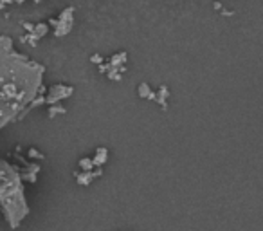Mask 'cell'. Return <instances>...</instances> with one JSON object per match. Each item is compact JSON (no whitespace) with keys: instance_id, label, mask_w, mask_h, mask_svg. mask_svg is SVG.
I'll return each instance as SVG.
<instances>
[{"instance_id":"obj_1","label":"cell","mask_w":263,"mask_h":231,"mask_svg":"<svg viewBox=\"0 0 263 231\" xmlns=\"http://www.w3.org/2000/svg\"><path fill=\"white\" fill-rule=\"evenodd\" d=\"M43 67L13 47V40L0 36V130L13 121L40 94Z\"/></svg>"},{"instance_id":"obj_2","label":"cell","mask_w":263,"mask_h":231,"mask_svg":"<svg viewBox=\"0 0 263 231\" xmlns=\"http://www.w3.org/2000/svg\"><path fill=\"white\" fill-rule=\"evenodd\" d=\"M0 210L13 228L18 226L27 213L20 177L5 161H0Z\"/></svg>"},{"instance_id":"obj_5","label":"cell","mask_w":263,"mask_h":231,"mask_svg":"<svg viewBox=\"0 0 263 231\" xmlns=\"http://www.w3.org/2000/svg\"><path fill=\"white\" fill-rule=\"evenodd\" d=\"M105 159H107V150H105V148H99V150H98V157L94 159V163L99 166V165H103Z\"/></svg>"},{"instance_id":"obj_6","label":"cell","mask_w":263,"mask_h":231,"mask_svg":"<svg viewBox=\"0 0 263 231\" xmlns=\"http://www.w3.org/2000/svg\"><path fill=\"white\" fill-rule=\"evenodd\" d=\"M43 31H47V25L40 24V25L36 27V36H43Z\"/></svg>"},{"instance_id":"obj_3","label":"cell","mask_w":263,"mask_h":231,"mask_svg":"<svg viewBox=\"0 0 263 231\" xmlns=\"http://www.w3.org/2000/svg\"><path fill=\"white\" fill-rule=\"evenodd\" d=\"M51 92H52V94L47 96V103H56L58 99L67 98V96H71V94H72V89H71V87L56 85V87H52Z\"/></svg>"},{"instance_id":"obj_4","label":"cell","mask_w":263,"mask_h":231,"mask_svg":"<svg viewBox=\"0 0 263 231\" xmlns=\"http://www.w3.org/2000/svg\"><path fill=\"white\" fill-rule=\"evenodd\" d=\"M72 9H65L63 13H61V16H60V24H61V27H58L56 29V34L58 36H63V34H67L69 31H71V27H72Z\"/></svg>"}]
</instances>
